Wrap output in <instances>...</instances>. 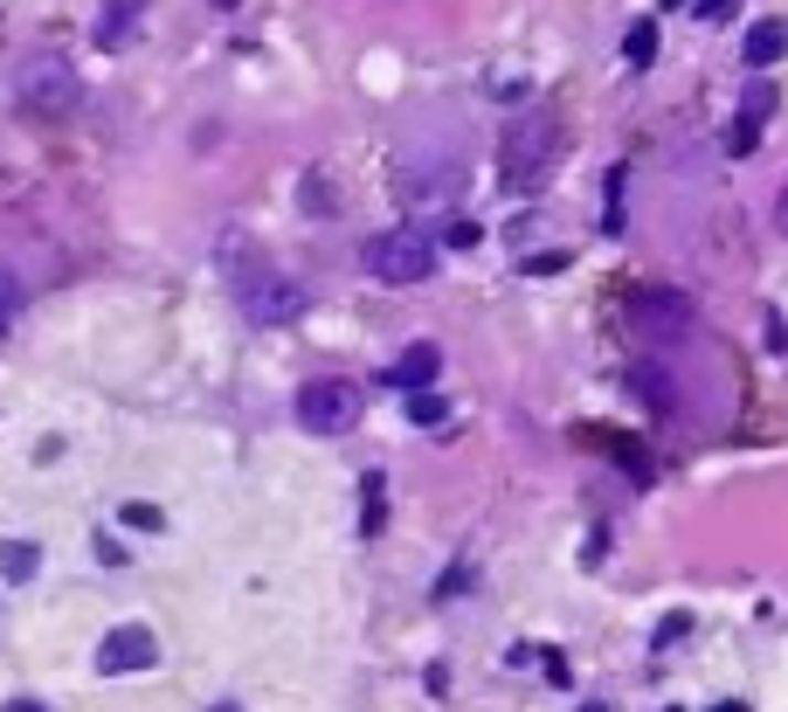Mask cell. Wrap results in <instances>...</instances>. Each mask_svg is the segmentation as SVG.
I'll return each instance as SVG.
<instances>
[{"label": "cell", "instance_id": "obj_1", "mask_svg": "<svg viewBox=\"0 0 788 712\" xmlns=\"http://www.w3.org/2000/svg\"><path fill=\"white\" fill-rule=\"evenodd\" d=\"M561 139H567L561 104L540 97L533 111H519V118L505 125V146H498V180H505L512 194H540L546 173H554V160H561Z\"/></svg>", "mask_w": 788, "mask_h": 712}, {"label": "cell", "instance_id": "obj_2", "mask_svg": "<svg viewBox=\"0 0 788 712\" xmlns=\"http://www.w3.org/2000/svg\"><path fill=\"white\" fill-rule=\"evenodd\" d=\"M622 319H629V332H637L643 347H671V339L692 332V298L671 291V284H643V291H629Z\"/></svg>", "mask_w": 788, "mask_h": 712}, {"label": "cell", "instance_id": "obj_3", "mask_svg": "<svg viewBox=\"0 0 788 712\" xmlns=\"http://www.w3.org/2000/svg\"><path fill=\"white\" fill-rule=\"evenodd\" d=\"M366 270L387 277V284H423V277L436 270V235H423V229H387V235H374V243H366Z\"/></svg>", "mask_w": 788, "mask_h": 712}, {"label": "cell", "instance_id": "obj_4", "mask_svg": "<svg viewBox=\"0 0 788 712\" xmlns=\"http://www.w3.org/2000/svg\"><path fill=\"white\" fill-rule=\"evenodd\" d=\"M298 422L311 436H347L360 422V387L353 381H305L298 387Z\"/></svg>", "mask_w": 788, "mask_h": 712}, {"label": "cell", "instance_id": "obj_5", "mask_svg": "<svg viewBox=\"0 0 788 712\" xmlns=\"http://www.w3.org/2000/svg\"><path fill=\"white\" fill-rule=\"evenodd\" d=\"M146 665H160V637H152L146 623H118L111 637L97 644V671L104 678H131V671H146Z\"/></svg>", "mask_w": 788, "mask_h": 712}, {"label": "cell", "instance_id": "obj_6", "mask_svg": "<svg viewBox=\"0 0 788 712\" xmlns=\"http://www.w3.org/2000/svg\"><path fill=\"white\" fill-rule=\"evenodd\" d=\"M243 311H249V319H298L305 291H298V284H284V277H270V270H249L243 277Z\"/></svg>", "mask_w": 788, "mask_h": 712}, {"label": "cell", "instance_id": "obj_7", "mask_svg": "<svg viewBox=\"0 0 788 712\" xmlns=\"http://www.w3.org/2000/svg\"><path fill=\"white\" fill-rule=\"evenodd\" d=\"M21 97L35 104V111H76V76L70 63H29V76H21Z\"/></svg>", "mask_w": 788, "mask_h": 712}, {"label": "cell", "instance_id": "obj_8", "mask_svg": "<svg viewBox=\"0 0 788 712\" xmlns=\"http://www.w3.org/2000/svg\"><path fill=\"white\" fill-rule=\"evenodd\" d=\"M450 194H457V167H408L402 173V201L408 208H450Z\"/></svg>", "mask_w": 788, "mask_h": 712}, {"label": "cell", "instance_id": "obj_9", "mask_svg": "<svg viewBox=\"0 0 788 712\" xmlns=\"http://www.w3.org/2000/svg\"><path fill=\"white\" fill-rule=\"evenodd\" d=\"M622 381H629V394H637V402H643L650 415H671V408H678V381L664 374V366L629 360V374H622Z\"/></svg>", "mask_w": 788, "mask_h": 712}, {"label": "cell", "instance_id": "obj_10", "mask_svg": "<svg viewBox=\"0 0 788 712\" xmlns=\"http://www.w3.org/2000/svg\"><path fill=\"white\" fill-rule=\"evenodd\" d=\"M436 374H443V347H429V339H423V347H408L402 360H394V374H387V381L408 394V387H429Z\"/></svg>", "mask_w": 788, "mask_h": 712}, {"label": "cell", "instance_id": "obj_11", "mask_svg": "<svg viewBox=\"0 0 788 712\" xmlns=\"http://www.w3.org/2000/svg\"><path fill=\"white\" fill-rule=\"evenodd\" d=\"M139 14H146V0H111V8L97 14V49H125L139 35Z\"/></svg>", "mask_w": 788, "mask_h": 712}, {"label": "cell", "instance_id": "obj_12", "mask_svg": "<svg viewBox=\"0 0 788 712\" xmlns=\"http://www.w3.org/2000/svg\"><path fill=\"white\" fill-rule=\"evenodd\" d=\"M788 56V21H754L747 29V70H775Z\"/></svg>", "mask_w": 788, "mask_h": 712}, {"label": "cell", "instance_id": "obj_13", "mask_svg": "<svg viewBox=\"0 0 788 712\" xmlns=\"http://www.w3.org/2000/svg\"><path fill=\"white\" fill-rule=\"evenodd\" d=\"M582 443H601V450H609V457L629 470V478L650 485V450H643V443H629V436H616V429H582Z\"/></svg>", "mask_w": 788, "mask_h": 712}, {"label": "cell", "instance_id": "obj_14", "mask_svg": "<svg viewBox=\"0 0 788 712\" xmlns=\"http://www.w3.org/2000/svg\"><path fill=\"white\" fill-rule=\"evenodd\" d=\"M381 525H387V491H381V478H374V470H366V478H360V533L374 540Z\"/></svg>", "mask_w": 788, "mask_h": 712}, {"label": "cell", "instance_id": "obj_15", "mask_svg": "<svg viewBox=\"0 0 788 712\" xmlns=\"http://www.w3.org/2000/svg\"><path fill=\"white\" fill-rule=\"evenodd\" d=\"M768 111H775V84H768V70H754V84H747V97H741V125H768Z\"/></svg>", "mask_w": 788, "mask_h": 712}, {"label": "cell", "instance_id": "obj_16", "mask_svg": "<svg viewBox=\"0 0 788 712\" xmlns=\"http://www.w3.org/2000/svg\"><path fill=\"white\" fill-rule=\"evenodd\" d=\"M622 56H629V70H650V63H657V21H650V14L622 35Z\"/></svg>", "mask_w": 788, "mask_h": 712}, {"label": "cell", "instance_id": "obj_17", "mask_svg": "<svg viewBox=\"0 0 788 712\" xmlns=\"http://www.w3.org/2000/svg\"><path fill=\"white\" fill-rule=\"evenodd\" d=\"M35 567H42V553H35L29 540H8V546H0V574H8V582H29Z\"/></svg>", "mask_w": 788, "mask_h": 712}, {"label": "cell", "instance_id": "obj_18", "mask_svg": "<svg viewBox=\"0 0 788 712\" xmlns=\"http://www.w3.org/2000/svg\"><path fill=\"white\" fill-rule=\"evenodd\" d=\"M118 519L131 525V533H160V525H167V512H160V506H146V498H131V506H125Z\"/></svg>", "mask_w": 788, "mask_h": 712}, {"label": "cell", "instance_id": "obj_19", "mask_svg": "<svg viewBox=\"0 0 788 712\" xmlns=\"http://www.w3.org/2000/svg\"><path fill=\"white\" fill-rule=\"evenodd\" d=\"M408 422H443V394L436 387H408Z\"/></svg>", "mask_w": 788, "mask_h": 712}, {"label": "cell", "instance_id": "obj_20", "mask_svg": "<svg viewBox=\"0 0 788 712\" xmlns=\"http://www.w3.org/2000/svg\"><path fill=\"white\" fill-rule=\"evenodd\" d=\"M622 180H629V173L616 167V173H609V208H601V229H609V235H622Z\"/></svg>", "mask_w": 788, "mask_h": 712}, {"label": "cell", "instance_id": "obj_21", "mask_svg": "<svg viewBox=\"0 0 788 712\" xmlns=\"http://www.w3.org/2000/svg\"><path fill=\"white\" fill-rule=\"evenodd\" d=\"M519 270L525 277H554V270H567V249H540V256H525Z\"/></svg>", "mask_w": 788, "mask_h": 712}, {"label": "cell", "instance_id": "obj_22", "mask_svg": "<svg viewBox=\"0 0 788 712\" xmlns=\"http://www.w3.org/2000/svg\"><path fill=\"white\" fill-rule=\"evenodd\" d=\"M754 146H760V125H741V118H733V131H726V152L741 160V152H754Z\"/></svg>", "mask_w": 788, "mask_h": 712}, {"label": "cell", "instance_id": "obj_23", "mask_svg": "<svg viewBox=\"0 0 788 712\" xmlns=\"http://www.w3.org/2000/svg\"><path fill=\"white\" fill-rule=\"evenodd\" d=\"M305 208H311V215H326V208H332V188H326V173H305Z\"/></svg>", "mask_w": 788, "mask_h": 712}, {"label": "cell", "instance_id": "obj_24", "mask_svg": "<svg viewBox=\"0 0 788 712\" xmlns=\"http://www.w3.org/2000/svg\"><path fill=\"white\" fill-rule=\"evenodd\" d=\"M443 243H450V249H470V243H478V222H470V215H457L450 229H443Z\"/></svg>", "mask_w": 788, "mask_h": 712}, {"label": "cell", "instance_id": "obj_25", "mask_svg": "<svg viewBox=\"0 0 788 712\" xmlns=\"http://www.w3.org/2000/svg\"><path fill=\"white\" fill-rule=\"evenodd\" d=\"M685 629H692V616H664V629H657V650H671Z\"/></svg>", "mask_w": 788, "mask_h": 712}, {"label": "cell", "instance_id": "obj_26", "mask_svg": "<svg viewBox=\"0 0 788 712\" xmlns=\"http://www.w3.org/2000/svg\"><path fill=\"white\" fill-rule=\"evenodd\" d=\"M733 8L741 0H699V21H733Z\"/></svg>", "mask_w": 788, "mask_h": 712}, {"label": "cell", "instance_id": "obj_27", "mask_svg": "<svg viewBox=\"0 0 788 712\" xmlns=\"http://www.w3.org/2000/svg\"><path fill=\"white\" fill-rule=\"evenodd\" d=\"M97 561H104V567H125V546H118V540H104V533H97Z\"/></svg>", "mask_w": 788, "mask_h": 712}, {"label": "cell", "instance_id": "obj_28", "mask_svg": "<svg viewBox=\"0 0 788 712\" xmlns=\"http://www.w3.org/2000/svg\"><path fill=\"white\" fill-rule=\"evenodd\" d=\"M8 712H49L42 699H8Z\"/></svg>", "mask_w": 788, "mask_h": 712}, {"label": "cell", "instance_id": "obj_29", "mask_svg": "<svg viewBox=\"0 0 788 712\" xmlns=\"http://www.w3.org/2000/svg\"><path fill=\"white\" fill-rule=\"evenodd\" d=\"M775 222H781V235H788V188H781V201H775Z\"/></svg>", "mask_w": 788, "mask_h": 712}, {"label": "cell", "instance_id": "obj_30", "mask_svg": "<svg viewBox=\"0 0 788 712\" xmlns=\"http://www.w3.org/2000/svg\"><path fill=\"white\" fill-rule=\"evenodd\" d=\"M713 712H747V705H741V699H720V705H713Z\"/></svg>", "mask_w": 788, "mask_h": 712}, {"label": "cell", "instance_id": "obj_31", "mask_svg": "<svg viewBox=\"0 0 788 712\" xmlns=\"http://www.w3.org/2000/svg\"><path fill=\"white\" fill-rule=\"evenodd\" d=\"M582 712H609V705H595V699H588V705H582Z\"/></svg>", "mask_w": 788, "mask_h": 712}, {"label": "cell", "instance_id": "obj_32", "mask_svg": "<svg viewBox=\"0 0 788 712\" xmlns=\"http://www.w3.org/2000/svg\"><path fill=\"white\" fill-rule=\"evenodd\" d=\"M664 8H685V0H664Z\"/></svg>", "mask_w": 788, "mask_h": 712}, {"label": "cell", "instance_id": "obj_33", "mask_svg": "<svg viewBox=\"0 0 788 712\" xmlns=\"http://www.w3.org/2000/svg\"><path fill=\"white\" fill-rule=\"evenodd\" d=\"M215 712H235V705H215Z\"/></svg>", "mask_w": 788, "mask_h": 712}, {"label": "cell", "instance_id": "obj_34", "mask_svg": "<svg viewBox=\"0 0 788 712\" xmlns=\"http://www.w3.org/2000/svg\"><path fill=\"white\" fill-rule=\"evenodd\" d=\"M671 712H678V705H671Z\"/></svg>", "mask_w": 788, "mask_h": 712}]
</instances>
